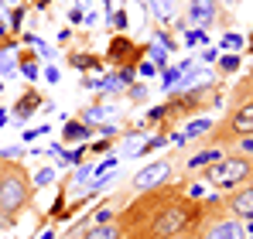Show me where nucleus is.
<instances>
[{"instance_id": "obj_1", "label": "nucleus", "mask_w": 253, "mask_h": 239, "mask_svg": "<svg viewBox=\"0 0 253 239\" xmlns=\"http://www.w3.org/2000/svg\"><path fill=\"white\" fill-rule=\"evenodd\" d=\"M35 185L21 160H0V229H10L17 215L31 205Z\"/></svg>"}, {"instance_id": "obj_2", "label": "nucleus", "mask_w": 253, "mask_h": 239, "mask_svg": "<svg viewBox=\"0 0 253 239\" xmlns=\"http://www.w3.org/2000/svg\"><path fill=\"white\" fill-rule=\"evenodd\" d=\"M199 174H202V181H206L209 188L236 192V188H243L247 181H253V158L233 151V154H222L219 160H212L209 167H202Z\"/></svg>"}, {"instance_id": "obj_3", "label": "nucleus", "mask_w": 253, "mask_h": 239, "mask_svg": "<svg viewBox=\"0 0 253 239\" xmlns=\"http://www.w3.org/2000/svg\"><path fill=\"white\" fill-rule=\"evenodd\" d=\"M243 137H253V96L233 103L229 117H222L219 123H212V130L206 133V144L226 151V144H236Z\"/></svg>"}, {"instance_id": "obj_4", "label": "nucleus", "mask_w": 253, "mask_h": 239, "mask_svg": "<svg viewBox=\"0 0 253 239\" xmlns=\"http://www.w3.org/2000/svg\"><path fill=\"white\" fill-rule=\"evenodd\" d=\"M144 58V44H137L133 38H126V35H113L110 38V48H106V65H113V69H137V62Z\"/></svg>"}, {"instance_id": "obj_5", "label": "nucleus", "mask_w": 253, "mask_h": 239, "mask_svg": "<svg viewBox=\"0 0 253 239\" xmlns=\"http://www.w3.org/2000/svg\"><path fill=\"white\" fill-rule=\"evenodd\" d=\"M185 21H188L192 28L206 31V28L219 24V21H229V17L222 14V0H188V7H185Z\"/></svg>"}, {"instance_id": "obj_6", "label": "nucleus", "mask_w": 253, "mask_h": 239, "mask_svg": "<svg viewBox=\"0 0 253 239\" xmlns=\"http://www.w3.org/2000/svg\"><path fill=\"white\" fill-rule=\"evenodd\" d=\"M168 174H171V160L161 158V160H151L147 167H140L130 185H133V192H151V188H161L168 181Z\"/></svg>"}, {"instance_id": "obj_7", "label": "nucleus", "mask_w": 253, "mask_h": 239, "mask_svg": "<svg viewBox=\"0 0 253 239\" xmlns=\"http://www.w3.org/2000/svg\"><path fill=\"white\" fill-rule=\"evenodd\" d=\"M226 212L233 215V219H247L250 222L253 219V181H247L243 188H236L233 195H226Z\"/></svg>"}, {"instance_id": "obj_8", "label": "nucleus", "mask_w": 253, "mask_h": 239, "mask_svg": "<svg viewBox=\"0 0 253 239\" xmlns=\"http://www.w3.org/2000/svg\"><path fill=\"white\" fill-rule=\"evenodd\" d=\"M38 106H44V96L35 89V85H28L21 96H17V103L10 106V113H14V123L21 126V123H28V120L38 113Z\"/></svg>"}, {"instance_id": "obj_9", "label": "nucleus", "mask_w": 253, "mask_h": 239, "mask_svg": "<svg viewBox=\"0 0 253 239\" xmlns=\"http://www.w3.org/2000/svg\"><path fill=\"white\" fill-rule=\"evenodd\" d=\"M202 239H247V229H243V222H236L233 215H226V219H219L212 229H206Z\"/></svg>"}, {"instance_id": "obj_10", "label": "nucleus", "mask_w": 253, "mask_h": 239, "mask_svg": "<svg viewBox=\"0 0 253 239\" xmlns=\"http://www.w3.org/2000/svg\"><path fill=\"white\" fill-rule=\"evenodd\" d=\"M92 130L96 126H89L83 120H62V140L65 144H85V140H92Z\"/></svg>"}, {"instance_id": "obj_11", "label": "nucleus", "mask_w": 253, "mask_h": 239, "mask_svg": "<svg viewBox=\"0 0 253 239\" xmlns=\"http://www.w3.org/2000/svg\"><path fill=\"white\" fill-rule=\"evenodd\" d=\"M65 62H69V69H79V72H103L106 69V62L92 51H72V55H65Z\"/></svg>"}, {"instance_id": "obj_12", "label": "nucleus", "mask_w": 253, "mask_h": 239, "mask_svg": "<svg viewBox=\"0 0 253 239\" xmlns=\"http://www.w3.org/2000/svg\"><path fill=\"white\" fill-rule=\"evenodd\" d=\"M147 3V14L165 28V24H171L174 17H178V7H174V0H144Z\"/></svg>"}, {"instance_id": "obj_13", "label": "nucleus", "mask_w": 253, "mask_h": 239, "mask_svg": "<svg viewBox=\"0 0 253 239\" xmlns=\"http://www.w3.org/2000/svg\"><path fill=\"white\" fill-rule=\"evenodd\" d=\"M222 154H226V151H219V147H206V151H199V154H192V158H188V171H192V174H199L202 167H209L212 160H219Z\"/></svg>"}, {"instance_id": "obj_14", "label": "nucleus", "mask_w": 253, "mask_h": 239, "mask_svg": "<svg viewBox=\"0 0 253 239\" xmlns=\"http://www.w3.org/2000/svg\"><path fill=\"white\" fill-rule=\"evenodd\" d=\"M144 55L151 58V65H154L158 72L171 69V55L165 51V48H161V44H158V41H147V44H144Z\"/></svg>"}, {"instance_id": "obj_15", "label": "nucleus", "mask_w": 253, "mask_h": 239, "mask_svg": "<svg viewBox=\"0 0 253 239\" xmlns=\"http://www.w3.org/2000/svg\"><path fill=\"white\" fill-rule=\"evenodd\" d=\"M17 65H21V76H24L28 82H38V76H42V69H38L35 48H31V51H21V55H17Z\"/></svg>"}, {"instance_id": "obj_16", "label": "nucleus", "mask_w": 253, "mask_h": 239, "mask_svg": "<svg viewBox=\"0 0 253 239\" xmlns=\"http://www.w3.org/2000/svg\"><path fill=\"white\" fill-rule=\"evenodd\" d=\"M79 239H124L120 222H110V226H96V229H85Z\"/></svg>"}, {"instance_id": "obj_17", "label": "nucleus", "mask_w": 253, "mask_h": 239, "mask_svg": "<svg viewBox=\"0 0 253 239\" xmlns=\"http://www.w3.org/2000/svg\"><path fill=\"white\" fill-rule=\"evenodd\" d=\"M24 14H28V3H17V7H10V10H7V17H10V35H14V38L21 35V24H24Z\"/></svg>"}, {"instance_id": "obj_18", "label": "nucleus", "mask_w": 253, "mask_h": 239, "mask_svg": "<svg viewBox=\"0 0 253 239\" xmlns=\"http://www.w3.org/2000/svg\"><path fill=\"white\" fill-rule=\"evenodd\" d=\"M243 44H247V38H243L240 31H226L222 41H219V48H222V51H236V55H240V48H243Z\"/></svg>"}, {"instance_id": "obj_19", "label": "nucleus", "mask_w": 253, "mask_h": 239, "mask_svg": "<svg viewBox=\"0 0 253 239\" xmlns=\"http://www.w3.org/2000/svg\"><path fill=\"white\" fill-rule=\"evenodd\" d=\"M212 130V120H192L188 126H185V140H195V137H206Z\"/></svg>"}, {"instance_id": "obj_20", "label": "nucleus", "mask_w": 253, "mask_h": 239, "mask_svg": "<svg viewBox=\"0 0 253 239\" xmlns=\"http://www.w3.org/2000/svg\"><path fill=\"white\" fill-rule=\"evenodd\" d=\"M240 65H243V55H236V51H226V55L219 58V69H222L226 76H233V72H240Z\"/></svg>"}, {"instance_id": "obj_21", "label": "nucleus", "mask_w": 253, "mask_h": 239, "mask_svg": "<svg viewBox=\"0 0 253 239\" xmlns=\"http://www.w3.org/2000/svg\"><path fill=\"white\" fill-rule=\"evenodd\" d=\"M126 99H130V103H147V99H151V85H144V82H133V85L126 89Z\"/></svg>"}, {"instance_id": "obj_22", "label": "nucleus", "mask_w": 253, "mask_h": 239, "mask_svg": "<svg viewBox=\"0 0 253 239\" xmlns=\"http://www.w3.org/2000/svg\"><path fill=\"white\" fill-rule=\"evenodd\" d=\"M89 178H96V160H83V164H79V171L72 174V181H76V185H85Z\"/></svg>"}, {"instance_id": "obj_23", "label": "nucleus", "mask_w": 253, "mask_h": 239, "mask_svg": "<svg viewBox=\"0 0 253 239\" xmlns=\"http://www.w3.org/2000/svg\"><path fill=\"white\" fill-rule=\"evenodd\" d=\"M51 181H55V167H38V171H35V178H31V185H35V188H48Z\"/></svg>"}, {"instance_id": "obj_24", "label": "nucleus", "mask_w": 253, "mask_h": 239, "mask_svg": "<svg viewBox=\"0 0 253 239\" xmlns=\"http://www.w3.org/2000/svg\"><path fill=\"white\" fill-rule=\"evenodd\" d=\"M154 38H158V44H161L168 55H171V51H178V41H174V35H168L165 28H154Z\"/></svg>"}, {"instance_id": "obj_25", "label": "nucleus", "mask_w": 253, "mask_h": 239, "mask_svg": "<svg viewBox=\"0 0 253 239\" xmlns=\"http://www.w3.org/2000/svg\"><path fill=\"white\" fill-rule=\"evenodd\" d=\"M21 65H17V55H0V76H17Z\"/></svg>"}, {"instance_id": "obj_26", "label": "nucleus", "mask_w": 253, "mask_h": 239, "mask_svg": "<svg viewBox=\"0 0 253 239\" xmlns=\"http://www.w3.org/2000/svg\"><path fill=\"white\" fill-rule=\"evenodd\" d=\"M117 164H120V158H117V151H113V154H106V158H103L99 164H96V178H103V174H110V171H113Z\"/></svg>"}, {"instance_id": "obj_27", "label": "nucleus", "mask_w": 253, "mask_h": 239, "mask_svg": "<svg viewBox=\"0 0 253 239\" xmlns=\"http://www.w3.org/2000/svg\"><path fill=\"white\" fill-rule=\"evenodd\" d=\"M106 21H110V28H113V31H120V35L126 31V10H124V7H120V10H113Z\"/></svg>"}, {"instance_id": "obj_28", "label": "nucleus", "mask_w": 253, "mask_h": 239, "mask_svg": "<svg viewBox=\"0 0 253 239\" xmlns=\"http://www.w3.org/2000/svg\"><path fill=\"white\" fill-rule=\"evenodd\" d=\"M24 158V147L21 144H14V147H3L0 151V160H21Z\"/></svg>"}, {"instance_id": "obj_29", "label": "nucleus", "mask_w": 253, "mask_h": 239, "mask_svg": "<svg viewBox=\"0 0 253 239\" xmlns=\"http://www.w3.org/2000/svg\"><path fill=\"white\" fill-rule=\"evenodd\" d=\"M89 154H103L106 158V154H113V144L110 140H96V144H89Z\"/></svg>"}, {"instance_id": "obj_30", "label": "nucleus", "mask_w": 253, "mask_h": 239, "mask_svg": "<svg viewBox=\"0 0 253 239\" xmlns=\"http://www.w3.org/2000/svg\"><path fill=\"white\" fill-rule=\"evenodd\" d=\"M137 76H144V79H151V76H158V69H154V65H151L147 58H140V62H137Z\"/></svg>"}, {"instance_id": "obj_31", "label": "nucleus", "mask_w": 253, "mask_h": 239, "mask_svg": "<svg viewBox=\"0 0 253 239\" xmlns=\"http://www.w3.org/2000/svg\"><path fill=\"white\" fill-rule=\"evenodd\" d=\"M206 31H199V28H192V31H188V35H185V44H206Z\"/></svg>"}, {"instance_id": "obj_32", "label": "nucleus", "mask_w": 253, "mask_h": 239, "mask_svg": "<svg viewBox=\"0 0 253 239\" xmlns=\"http://www.w3.org/2000/svg\"><path fill=\"white\" fill-rule=\"evenodd\" d=\"M236 154H247V158H253V137H243V140H236Z\"/></svg>"}, {"instance_id": "obj_33", "label": "nucleus", "mask_w": 253, "mask_h": 239, "mask_svg": "<svg viewBox=\"0 0 253 239\" xmlns=\"http://www.w3.org/2000/svg\"><path fill=\"white\" fill-rule=\"evenodd\" d=\"M42 76H44L48 82H58V79H62V72H58L55 65H48V69H42Z\"/></svg>"}, {"instance_id": "obj_34", "label": "nucleus", "mask_w": 253, "mask_h": 239, "mask_svg": "<svg viewBox=\"0 0 253 239\" xmlns=\"http://www.w3.org/2000/svg\"><path fill=\"white\" fill-rule=\"evenodd\" d=\"M83 10H79V7H69V24H83Z\"/></svg>"}, {"instance_id": "obj_35", "label": "nucleus", "mask_w": 253, "mask_h": 239, "mask_svg": "<svg viewBox=\"0 0 253 239\" xmlns=\"http://www.w3.org/2000/svg\"><path fill=\"white\" fill-rule=\"evenodd\" d=\"M202 62H206V65H209V62H219V51H215V48H206V51H202Z\"/></svg>"}, {"instance_id": "obj_36", "label": "nucleus", "mask_w": 253, "mask_h": 239, "mask_svg": "<svg viewBox=\"0 0 253 239\" xmlns=\"http://www.w3.org/2000/svg\"><path fill=\"white\" fill-rule=\"evenodd\" d=\"M31 3H35L38 10H48V3H51V0H31Z\"/></svg>"}, {"instance_id": "obj_37", "label": "nucleus", "mask_w": 253, "mask_h": 239, "mask_svg": "<svg viewBox=\"0 0 253 239\" xmlns=\"http://www.w3.org/2000/svg\"><path fill=\"white\" fill-rule=\"evenodd\" d=\"M0 3H3V7H7V10H10V7H17V3H21V0H0Z\"/></svg>"}, {"instance_id": "obj_38", "label": "nucleus", "mask_w": 253, "mask_h": 239, "mask_svg": "<svg viewBox=\"0 0 253 239\" xmlns=\"http://www.w3.org/2000/svg\"><path fill=\"white\" fill-rule=\"evenodd\" d=\"M7 123H10V117H7V113L0 110V126H7Z\"/></svg>"}, {"instance_id": "obj_39", "label": "nucleus", "mask_w": 253, "mask_h": 239, "mask_svg": "<svg viewBox=\"0 0 253 239\" xmlns=\"http://www.w3.org/2000/svg\"><path fill=\"white\" fill-rule=\"evenodd\" d=\"M38 239H55V229H48V233H42Z\"/></svg>"}, {"instance_id": "obj_40", "label": "nucleus", "mask_w": 253, "mask_h": 239, "mask_svg": "<svg viewBox=\"0 0 253 239\" xmlns=\"http://www.w3.org/2000/svg\"><path fill=\"white\" fill-rule=\"evenodd\" d=\"M243 229L250 233V236H247V239H253V219H250V222H247V226H243Z\"/></svg>"}, {"instance_id": "obj_41", "label": "nucleus", "mask_w": 253, "mask_h": 239, "mask_svg": "<svg viewBox=\"0 0 253 239\" xmlns=\"http://www.w3.org/2000/svg\"><path fill=\"white\" fill-rule=\"evenodd\" d=\"M247 41H250V51H253V35H250V38H247Z\"/></svg>"}]
</instances>
